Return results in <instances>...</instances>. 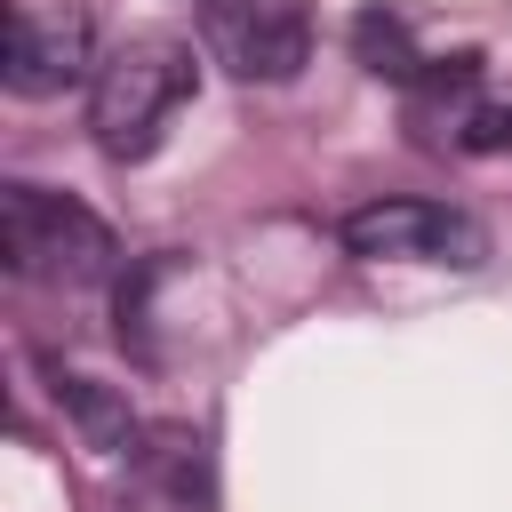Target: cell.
Wrapping results in <instances>:
<instances>
[{
    "instance_id": "obj_1",
    "label": "cell",
    "mask_w": 512,
    "mask_h": 512,
    "mask_svg": "<svg viewBox=\"0 0 512 512\" xmlns=\"http://www.w3.org/2000/svg\"><path fill=\"white\" fill-rule=\"evenodd\" d=\"M200 88V64H192V40H168V32H144V40H120L96 80H88V128H96V152L136 168L160 152L168 120L192 104Z\"/></svg>"
},
{
    "instance_id": "obj_7",
    "label": "cell",
    "mask_w": 512,
    "mask_h": 512,
    "mask_svg": "<svg viewBox=\"0 0 512 512\" xmlns=\"http://www.w3.org/2000/svg\"><path fill=\"white\" fill-rule=\"evenodd\" d=\"M48 392H56V408L72 416V432L96 448V456H128L136 440H144V424L128 416V400L112 392V384H96V376H64V368H48Z\"/></svg>"
},
{
    "instance_id": "obj_8",
    "label": "cell",
    "mask_w": 512,
    "mask_h": 512,
    "mask_svg": "<svg viewBox=\"0 0 512 512\" xmlns=\"http://www.w3.org/2000/svg\"><path fill=\"white\" fill-rule=\"evenodd\" d=\"M352 48H360V64H368V72L408 80V88H416V80H424V64H432V56H416V48H408V24H400L392 8H368V16L352 24Z\"/></svg>"
},
{
    "instance_id": "obj_3",
    "label": "cell",
    "mask_w": 512,
    "mask_h": 512,
    "mask_svg": "<svg viewBox=\"0 0 512 512\" xmlns=\"http://www.w3.org/2000/svg\"><path fill=\"white\" fill-rule=\"evenodd\" d=\"M336 240L360 264H456V272H472L488 256L480 216H464L448 200H408V192L400 200H360L336 224Z\"/></svg>"
},
{
    "instance_id": "obj_2",
    "label": "cell",
    "mask_w": 512,
    "mask_h": 512,
    "mask_svg": "<svg viewBox=\"0 0 512 512\" xmlns=\"http://www.w3.org/2000/svg\"><path fill=\"white\" fill-rule=\"evenodd\" d=\"M112 224L72 200V192H48V184H0V264L8 280H32V288H88L112 272Z\"/></svg>"
},
{
    "instance_id": "obj_4",
    "label": "cell",
    "mask_w": 512,
    "mask_h": 512,
    "mask_svg": "<svg viewBox=\"0 0 512 512\" xmlns=\"http://www.w3.org/2000/svg\"><path fill=\"white\" fill-rule=\"evenodd\" d=\"M200 48L240 88H288L312 64L304 0H200Z\"/></svg>"
},
{
    "instance_id": "obj_6",
    "label": "cell",
    "mask_w": 512,
    "mask_h": 512,
    "mask_svg": "<svg viewBox=\"0 0 512 512\" xmlns=\"http://www.w3.org/2000/svg\"><path fill=\"white\" fill-rule=\"evenodd\" d=\"M112 512H216V464L192 424H144V440L120 456Z\"/></svg>"
},
{
    "instance_id": "obj_5",
    "label": "cell",
    "mask_w": 512,
    "mask_h": 512,
    "mask_svg": "<svg viewBox=\"0 0 512 512\" xmlns=\"http://www.w3.org/2000/svg\"><path fill=\"white\" fill-rule=\"evenodd\" d=\"M96 16L80 0H8V56H0V80L8 96L40 104V96H64L80 80H96Z\"/></svg>"
}]
</instances>
